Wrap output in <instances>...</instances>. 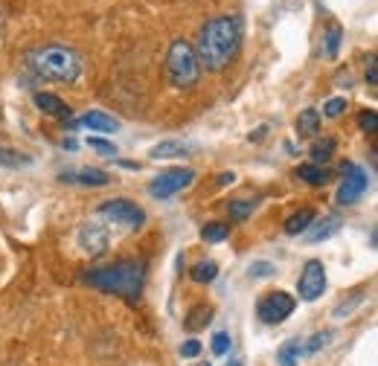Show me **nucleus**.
Segmentation results:
<instances>
[{"label": "nucleus", "mask_w": 378, "mask_h": 366, "mask_svg": "<svg viewBox=\"0 0 378 366\" xmlns=\"http://www.w3.org/2000/svg\"><path fill=\"white\" fill-rule=\"evenodd\" d=\"M294 308H297V299H294L291 294H285V291H271L256 303L259 320L268 323V326H279L283 320H288L294 314Z\"/></svg>", "instance_id": "5"}, {"label": "nucleus", "mask_w": 378, "mask_h": 366, "mask_svg": "<svg viewBox=\"0 0 378 366\" xmlns=\"http://www.w3.org/2000/svg\"><path fill=\"white\" fill-rule=\"evenodd\" d=\"M195 180V172L192 169H184V166H178V169H169V172H163L152 180V198H157V201H166V198L178 195V192H184L189 183Z\"/></svg>", "instance_id": "8"}, {"label": "nucleus", "mask_w": 378, "mask_h": 366, "mask_svg": "<svg viewBox=\"0 0 378 366\" xmlns=\"http://www.w3.org/2000/svg\"><path fill=\"white\" fill-rule=\"evenodd\" d=\"M212 352H216V355H227L230 352V335H227V331H216V335H212Z\"/></svg>", "instance_id": "31"}, {"label": "nucleus", "mask_w": 378, "mask_h": 366, "mask_svg": "<svg viewBox=\"0 0 378 366\" xmlns=\"http://www.w3.org/2000/svg\"><path fill=\"white\" fill-rule=\"evenodd\" d=\"M216 273H219V264H216V262H210V259L198 262V264L192 268V279H195V282H201V285H204V282H212V279H216Z\"/></svg>", "instance_id": "23"}, {"label": "nucleus", "mask_w": 378, "mask_h": 366, "mask_svg": "<svg viewBox=\"0 0 378 366\" xmlns=\"http://www.w3.org/2000/svg\"><path fill=\"white\" fill-rule=\"evenodd\" d=\"M236 177H233V172H224V175H219V183L221 186H227V183H233Z\"/></svg>", "instance_id": "35"}, {"label": "nucleus", "mask_w": 378, "mask_h": 366, "mask_svg": "<svg viewBox=\"0 0 378 366\" xmlns=\"http://www.w3.org/2000/svg\"><path fill=\"white\" fill-rule=\"evenodd\" d=\"M311 224H315V209H300L285 221V232L288 236H300V232H306Z\"/></svg>", "instance_id": "17"}, {"label": "nucleus", "mask_w": 378, "mask_h": 366, "mask_svg": "<svg viewBox=\"0 0 378 366\" xmlns=\"http://www.w3.org/2000/svg\"><path fill=\"white\" fill-rule=\"evenodd\" d=\"M81 279L96 291L137 299L143 291V282H145V262L143 259H123V262L105 264V268H93Z\"/></svg>", "instance_id": "2"}, {"label": "nucleus", "mask_w": 378, "mask_h": 366, "mask_svg": "<svg viewBox=\"0 0 378 366\" xmlns=\"http://www.w3.org/2000/svg\"><path fill=\"white\" fill-rule=\"evenodd\" d=\"M253 209H256L253 201H230V204H227V215H230L233 221H244Z\"/></svg>", "instance_id": "26"}, {"label": "nucleus", "mask_w": 378, "mask_h": 366, "mask_svg": "<svg viewBox=\"0 0 378 366\" xmlns=\"http://www.w3.org/2000/svg\"><path fill=\"white\" fill-rule=\"evenodd\" d=\"M26 67L47 81H68V85H73L81 76V70H85V61H81V56L73 47L47 44L26 56Z\"/></svg>", "instance_id": "3"}, {"label": "nucleus", "mask_w": 378, "mask_h": 366, "mask_svg": "<svg viewBox=\"0 0 378 366\" xmlns=\"http://www.w3.org/2000/svg\"><path fill=\"white\" fill-rule=\"evenodd\" d=\"M311 163L315 166H323V163H329L332 160V154H335V140L332 137H323V140H315V145H311Z\"/></svg>", "instance_id": "20"}, {"label": "nucleus", "mask_w": 378, "mask_h": 366, "mask_svg": "<svg viewBox=\"0 0 378 366\" xmlns=\"http://www.w3.org/2000/svg\"><path fill=\"white\" fill-rule=\"evenodd\" d=\"M36 105H38L47 116H56V120H70L68 102H61V99L53 96V93H36Z\"/></svg>", "instance_id": "14"}, {"label": "nucleus", "mask_w": 378, "mask_h": 366, "mask_svg": "<svg viewBox=\"0 0 378 366\" xmlns=\"http://www.w3.org/2000/svg\"><path fill=\"white\" fill-rule=\"evenodd\" d=\"M340 172H343V180H340V186H338V195H335V201L340 207H352L361 195L367 192V172L361 169V166L355 163H343L340 166Z\"/></svg>", "instance_id": "7"}, {"label": "nucleus", "mask_w": 378, "mask_h": 366, "mask_svg": "<svg viewBox=\"0 0 378 366\" xmlns=\"http://www.w3.org/2000/svg\"><path fill=\"white\" fill-rule=\"evenodd\" d=\"M0 35H3V12H0Z\"/></svg>", "instance_id": "37"}, {"label": "nucleus", "mask_w": 378, "mask_h": 366, "mask_svg": "<svg viewBox=\"0 0 378 366\" xmlns=\"http://www.w3.org/2000/svg\"><path fill=\"white\" fill-rule=\"evenodd\" d=\"M276 268H274V264L271 262H253L251 264V268H248V273L253 276V279H262V276H271Z\"/></svg>", "instance_id": "32"}, {"label": "nucleus", "mask_w": 378, "mask_h": 366, "mask_svg": "<svg viewBox=\"0 0 378 366\" xmlns=\"http://www.w3.org/2000/svg\"><path fill=\"white\" fill-rule=\"evenodd\" d=\"M370 241H372V247H375V250H378V224L372 227V236H370Z\"/></svg>", "instance_id": "36"}, {"label": "nucleus", "mask_w": 378, "mask_h": 366, "mask_svg": "<svg viewBox=\"0 0 378 366\" xmlns=\"http://www.w3.org/2000/svg\"><path fill=\"white\" fill-rule=\"evenodd\" d=\"M88 145L93 148V152H100V154L117 157V145H113V143H108V140H102V137H90V140H88Z\"/></svg>", "instance_id": "30"}, {"label": "nucleus", "mask_w": 378, "mask_h": 366, "mask_svg": "<svg viewBox=\"0 0 378 366\" xmlns=\"http://www.w3.org/2000/svg\"><path fill=\"white\" fill-rule=\"evenodd\" d=\"M358 125H361V131H367V134H378V113L375 111H364L358 116Z\"/></svg>", "instance_id": "28"}, {"label": "nucleus", "mask_w": 378, "mask_h": 366, "mask_svg": "<svg viewBox=\"0 0 378 366\" xmlns=\"http://www.w3.org/2000/svg\"><path fill=\"white\" fill-rule=\"evenodd\" d=\"M338 230H340V218H338V215H326L323 221L315 224V230L306 232V239H308V241H323V239H329V236H335Z\"/></svg>", "instance_id": "15"}, {"label": "nucleus", "mask_w": 378, "mask_h": 366, "mask_svg": "<svg viewBox=\"0 0 378 366\" xmlns=\"http://www.w3.org/2000/svg\"><path fill=\"white\" fill-rule=\"evenodd\" d=\"M0 166H9V169H24V166H29V157L18 154V152H9V148L0 145Z\"/></svg>", "instance_id": "27"}, {"label": "nucleus", "mask_w": 378, "mask_h": 366, "mask_svg": "<svg viewBox=\"0 0 378 366\" xmlns=\"http://www.w3.org/2000/svg\"><path fill=\"white\" fill-rule=\"evenodd\" d=\"M227 236H230V227L221 224V221H210V224L201 230V239H204L207 244H219V241H224Z\"/></svg>", "instance_id": "22"}, {"label": "nucleus", "mask_w": 378, "mask_h": 366, "mask_svg": "<svg viewBox=\"0 0 378 366\" xmlns=\"http://www.w3.org/2000/svg\"><path fill=\"white\" fill-rule=\"evenodd\" d=\"M166 79L172 88H180V90L192 88L195 81L201 79V64H198L195 47L189 41H184V38L172 41L169 53H166Z\"/></svg>", "instance_id": "4"}, {"label": "nucleus", "mask_w": 378, "mask_h": 366, "mask_svg": "<svg viewBox=\"0 0 378 366\" xmlns=\"http://www.w3.org/2000/svg\"><path fill=\"white\" fill-rule=\"evenodd\" d=\"M201 355V340L189 337L184 346H180V358H198Z\"/></svg>", "instance_id": "33"}, {"label": "nucleus", "mask_w": 378, "mask_h": 366, "mask_svg": "<svg viewBox=\"0 0 378 366\" xmlns=\"http://www.w3.org/2000/svg\"><path fill=\"white\" fill-rule=\"evenodd\" d=\"M192 152V145L189 143H180V140H163V143H157L152 152H149V157L152 160H172V157H187Z\"/></svg>", "instance_id": "13"}, {"label": "nucleus", "mask_w": 378, "mask_h": 366, "mask_svg": "<svg viewBox=\"0 0 378 366\" xmlns=\"http://www.w3.org/2000/svg\"><path fill=\"white\" fill-rule=\"evenodd\" d=\"M227 366H242V360H230V363H227Z\"/></svg>", "instance_id": "38"}, {"label": "nucleus", "mask_w": 378, "mask_h": 366, "mask_svg": "<svg viewBox=\"0 0 378 366\" xmlns=\"http://www.w3.org/2000/svg\"><path fill=\"white\" fill-rule=\"evenodd\" d=\"M367 81L370 85H378V53L367 58Z\"/></svg>", "instance_id": "34"}, {"label": "nucleus", "mask_w": 378, "mask_h": 366, "mask_svg": "<svg viewBox=\"0 0 378 366\" xmlns=\"http://www.w3.org/2000/svg\"><path fill=\"white\" fill-rule=\"evenodd\" d=\"M212 320V308L210 305H195L189 314H187V328L189 331H201V328H207V323Z\"/></svg>", "instance_id": "21"}, {"label": "nucleus", "mask_w": 378, "mask_h": 366, "mask_svg": "<svg viewBox=\"0 0 378 366\" xmlns=\"http://www.w3.org/2000/svg\"><path fill=\"white\" fill-rule=\"evenodd\" d=\"M61 180L64 183H81V186H108L111 183L108 172L90 169V166H85V169H79V172H61Z\"/></svg>", "instance_id": "11"}, {"label": "nucleus", "mask_w": 378, "mask_h": 366, "mask_svg": "<svg viewBox=\"0 0 378 366\" xmlns=\"http://www.w3.org/2000/svg\"><path fill=\"white\" fill-rule=\"evenodd\" d=\"M300 358H303V340H288V343L276 352L279 366H297Z\"/></svg>", "instance_id": "19"}, {"label": "nucleus", "mask_w": 378, "mask_h": 366, "mask_svg": "<svg viewBox=\"0 0 378 366\" xmlns=\"http://www.w3.org/2000/svg\"><path fill=\"white\" fill-rule=\"evenodd\" d=\"M102 215L105 221L111 224H120V227H128V230H137L145 224V212L134 204V201H125V198H113V201H105L96 209Z\"/></svg>", "instance_id": "6"}, {"label": "nucleus", "mask_w": 378, "mask_h": 366, "mask_svg": "<svg viewBox=\"0 0 378 366\" xmlns=\"http://www.w3.org/2000/svg\"><path fill=\"white\" fill-rule=\"evenodd\" d=\"M79 244H81V250H85V253L102 256L108 250V244H111V236H108V230L102 224L88 221V224H81V230H79Z\"/></svg>", "instance_id": "10"}, {"label": "nucleus", "mask_w": 378, "mask_h": 366, "mask_svg": "<svg viewBox=\"0 0 378 366\" xmlns=\"http://www.w3.org/2000/svg\"><path fill=\"white\" fill-rule=\"evenodd\" d=\"M297 291H300V296L306 299V303H315L317 296H323V291H326V268H323V262H317V259L306 262V268L300 273V282H297Z\"/></svg>", "instance_id": "9"}, {"label": "nucleus", "mask_w": 378, "mask_h": 366, "mask_svg": "<svg viewBox=\"0 0 378 366\" xmlns=\"http://www.w3.org/2000/svg\"><path fill=\"white\" fill-rule=\"evenodd\" d=\"M335 337V331H317V335H311L306 343H303V355H315V352H320V349L329 343V340H332Z\"/></svg>", "instance_id": "24"}, {"label": "nucleus", "mask_w": 378, "mask_h": 366, "mask_svg": "<svg viewBox=\"0 0 378 366\" xmlns=\"http://www.w3.org/2000/svg\"><path fill=\"white\" fill-rule=\"evenodd\" d=\"M76 125L81 128H93V131H105V134H113V131L120 128V120H113L111 113L105 111H88L81 120H76Z\"/></svg>", "instance_id": "12"}, {"label": "nucleus", "mask_w": 378, "mask_h": 366, "mask_svg": "<svg viewBox=\"0 0 378 366\" xmlns=\"http://www.w3.org/2000/svg\"><path fill=\"white\" fill-rule=\"evenodd\" d=\"M317 131H320V113L315 108L300 111V116H297V134L300 137H315Z\"/></svg>", "instance_id": "16"}, {"label": "nucleus", "mask_w": 378, "mask_h": 366, "mask_svg": "<svg viewBox=\"0 0 378 366\" xmlns=\"http://www.w3.org/2000/svg\"><path fill=\"white\" fill-rule=\"evenodd\" d=\"M198 366H210V363H198Z\"/></svg>", "instance_id": "39"}, {"label": "nucleus", "mask_w": 378, "mask_h": 366, "mask_svg": "<svg viewBox=\"0 0 378 366\" xmlns=\"http://www.w3.org/2000/svg\"><path fill=\"white\" fill-rule=\"evenodd\" d=\"M347 111V99L343 96H338V99H329V102L323 105V113L329 116V120H338V116Z\"/></svg>", "instance_id": "29"}, {"label": "nucleus", "mask_w": 378, "mask_h": 366, "mask_svg": "<svg viewBox=\"0 0 378 366\" xmlns=\"http://www.w3.org/2000/svg\"><path fill=\"white\" fill-rule=\"evenodd\" d=\"M340 38H343V29L338 24H332L326 29V58H335L338 56V49H340Z\"/></svg>", "instance_id": "25"}, {"label": "nucleus", "mask_w": 378, "mask_h": 366, "mask_svg": "<svg viewBox=\"0 0 378 366\" xmlns=\"http://www.w3.org/2000/svg\"><path fill=\"white\" fill-rule=\"evenodd\" d=\"M297 177L311 183V186H323V183L329 180V172L323 169V166H315V163H303L297 166Z\"/></svg>", "instance_id": "18"}, {"label": "nucleus", "mask_w": 378, "mask_h": 366, "mask_svg": "<svg viewBox=\"0 0 378 366\" xmlns=\"http://www.w3.org/2000/svg\"><path fill=\"white\" fill-rule=\"evenodd\" d=\"M242 47V21L236 15H216L210 18L195 41V56L204 70L219 73L236 58Z\"/></svg>", "instance_id": "1"}]
</instances>
